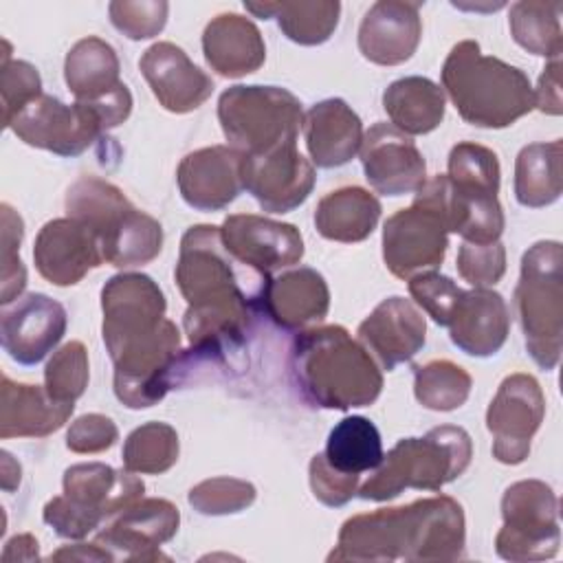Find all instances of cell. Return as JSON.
I'll list each match as a JSON object with an SVG mask.
<instances>
[{
  "mask_svg": "<svg viewBox=\"0 0 563 563\" xmlns=\"http://www.w3.org/2000/svg\"><path fill=\"white\" fill-rule=\"evenodd\" d=\"M101 336L114 365V396L130 409L165 398L189 363L180 332L165 317L158 284L143 273H119L101 288Z\"/></svg>",
  "mask_w": 563,
  "mask_h": 563,
  "instance_id": "obj_1",
  "label": "cell"
},
{
  "mask_svg": "<svg viewBox=\"0 0 563 563\" xmlns=\"http://www.w3.org/2000/svg\"><path fill=\"white\" fill-rule=\"evenodd\" d=\"M187 301L183 328L194 358H218L246 341L271 275L240 262L224 244L220 227L194 224L180 240L174 271Z\"/></svg>",
  "mask_w": 563,
  "mask_h": 563,
  "instance_id": "obj_2",
  "label": "cell"
},
{
  "mask_svg": "<svg viewBox=\"0 0 563 563\" xmlns=\"http://www.w3.org/2000/svg\"><path fill=\"white\" fill-rule=\"evenodd\" d=\"M466 521L449 495L378 508L343 521L328 561H457L464 556Z\"/></svg>",
  "mask_w": 563,
  "mask_h": 563,
  "instance_id": "obj_3",
  "label": "cell"
},
{
  "mask_svg": "<svg viewBox=\"0 0 563 563\" xmlns=\"http://www.w3.org/2000/svg\"><path fill=\"white\" fill-rule=\"evenodd\" d=\"M290 369L301 396L321 409L369 407L383 391L376 361L343 325L301 330L290 347Z\"/></svg>",
  "mask_w": 563,
  "mask_h": 563,
  "instance_id": "obj_4",
  "label": "cell"
},
{
  "mask_svg": "<svg viewBox=\"0 0 563 563\" xmlns=\"http://www.w3.org/2000/svg\"><path fill=\"white\" fill-rule=\"evenodd\" d=\"M440 77L460 117L475 128H508L534 110L530 77L499 57L484 55L475 40L451 48Z\"/></svg>",
  "mask_w": 563,
  "mask_h": 563,
  "instance_id": "obj_5",
  "label": "cell"
},
{
  "mask_svg": "<svg viewBox=\"0 0 563 563\" xmlns=\"http://www.w3.org/2000/svg\"><path fill=\"white\" fill-rule=\"evenodd\" d=\"M66 213L90 227L103 260L117 268L150 264L163 249V227L99 176H81L66 191Z\"/></svg>",
  "mask_w": 563,
  "mask_h": 563,
  "instance_id": "obj_6",
  "label": "cell"
},
{
  "mask_svg": "<svg viewBox=\"0 0 563 563\" xmlns=\"http://www.w3.org/2000/svg\"><path fill=\"white\" fill-rule=\"evenodd\" d=\"M473 442L466 429L440 424L422 438L398 440L374 475L358 486V497L365 501H389L405 488L440 490L457 479L471 464Z\"/></svg>",
  "mask_w": 563,
  "mask_h": 563,
  "instance_id": "obj_7",
  "label": "cell"
},
{
  "mask_svg": "<svg viewBox=\"0 0 563 563\" xmlns=\"http://www.w3.org/2000/svg\"><path fill=\"white\" fill-rule=\"evenodd\" d=\"M515 310L526 350L545 372L554 369L563 347V246L556 240L532 244L521 257Z\"/></svg>",
  "mask_w": 563,
  "mask_h": 563,
  "instance_id": "obj_8",
  "label": "cell"
},
{
  "mask_svg": "<svg viewBox=\"0 0 563 563\" xmlns=\"http://www.w3.org/2000/svg\"><path fill=\"white\" fill-rule=\"evenodd\" d=\"M218 121L233 150L244 156L297 145L303 123L299 99L279 86H231L218 99Z\"/></svg>",
  "mask_w": 563,
  "mask_h": 563,
  "instance_id": "obj_9",
  "label": "cell"
},
{
  "mask_svg": "<svg viewBox=\"0 0 563 563\" xmlns=\"http://www.w3.org/2000/svg\"><path fill=\"white\" fill-rule=\"evenodd\" d=\"M504 526L495 550L506 561H545L559 554V499L541 479H521L501 497Z\"/></svg>",
  "mask_w": 563,
  "mask_h": 563,
  "instance_id": "obj_10",
  "label": "cell"
},
{
  "mask_svg": "<svg viewBox=\"0 0 563 563\" xmlns=\"http://www.w3.org/2000/svg\"><path fill=\"white\" fill-rule=\"evenodd\" d=\"M9 130L31 147L66 158L84 154L106 132L92 106L79 101L68 106L44 92L11 119Z\"/></svg>",
  "mask_w": 563,
  "mask_h": 563,
  "instance_id": "obj_11",
  "label": "cell"
},
{
  "mask_svg": "<svg viewBox=\"0 0 563 563\" xmlns=\"http://www.w3.org/2000/svg\"><path fill=\"white\" fill-rule=\"evenodd\" d=\"M545 416V396L530 374H508L486 411V429L493 433V457L501 464H521L530 453L532 435Z\"/></svg>",
  "mask_w": 563,
  "mask_h": 563,
  "instance_id": "obj_12",
  "label": "cell"
},
{
  "mask_svg": "<svg viewBox=\"0 0 563 563\" xmlns=\"http://www.w3.org/2000/svg\"><path fill=\"white\" fill-rule=\"evenodd\" d=\"M119 73L117 51L97 35L75 42L64 59V79L73 97L79 103L95 106L117 125L132 112V95Z\"/></svg>",
  "mask_w": 563,
  "mask_h": 563,
  "instance_id": "obj_13",
  "label": "cell"
},
{
  "mask_svg": "<svg viewBox=\"0 0 563 563\" xmlns=\"http://www.w3.org/2000/svg\"><path fill=\"white\" fill-rule=\"evenodd\" d=\"M180 526V512L169 499L141 497L130 504L97 532L99 543L112 561H169L161 545L174 539Z\"/></svg>",
  "mask_w": 563,
  "mask_h": 563,
  "instance_id": "obj_14",
  "label": "cell"
},
{
  "mask_svg": "<svg viewBox=\"0 0 563 563\" xmlns=\"http://www.w3.org/2000/svg\"><path fill=\"white\" fill-rule=\"evenodd\" d=\"M446 246L449 233L442 220L418 202L396 211L383 224V260L398 279H411L418 273L438 268Z\"/></svg>",
  "mask_w": 563,
  "mask_h": 563,
  "instance_id": "obj_15",
  "label": "cell"
},
{
  "mask_svg": "<svg viewBox=\"0 0 563 563\" xmlns=\"http://www.w3.org/2000/svg\"><path fill=\"white\" fill-rule=\"evenodd\" d=\"M413 202L431 209L442 220L446 233H457L464 242L493 244L504 233L506 220L497 196L460 189L446 174L427 180L416 191Z\"/></svg>",
  "mask_w": 563,
  "mask_h": 563,
  "instance_id": "obj_16",
  "label": "cell"
},
{
  "mask_svg": "<svg viewBox=\"0 0 563 563\" xmlns=\"http://www.w3.org/2000/svg\"><path fill=\"white\" fill-rule=\"evenodd\" d=\"M314 180V165L299 154L297 145L257 156L242 154V187L268 213H288L303 205Z\"/></svg>",
  "mask_w": 563,
  "mask_h": 563,
  "instance_id": "obj_17",
  "label": "cell"
},
{
  "mask_svg": "<svg viewBox=\"0 0 563 563\" xmlns=\"http://www.w3.org/2000/svg\"><path fill=\"white\" fill-rule=\"evenodd\" d=\"M361 163L369 187L383 196L416 194L427 183V163L405 132L378 121L361 143Z\"/></svg>",
  "mask_w": 563,
  "mask_h": 563,
  "instance_id": "obj_18",
  "label": "cell"
},
{
  "mask_svg": "<svg viewBox=\"0 0 563 563\" xmlns=\"http://www.w3.org/2000/svg\"><path fill=\"white\" fill-rule=\"evenodd\" d=\"M68 325L66 308L44 292L18 297L0 314L4 352L20 365H37L62 341Z\"/></svg>",
  "mask_w": 563,
  "mask_h": 563,
  "instance_id": "obj_19",
  "label": "cell"
},
{
  "mask_svg": "<svg viewBox=\"0 0 563 563\" xmlns=\"http://www.w3.org/2000/svg\"><path fill=\"white\" fill-rule=\"evenodd\" d=\"M33 260L37 273L53 286H75L106 262L97 233L70 216L48 220L40 229Z\"/></svg>",
  "mask_w": 563,
  "mask_h": 563,
  "instance_id": "obj_20",
  "label": "cell"
},
{
  "mask_svg": "<svg viewBox=\"0 0 563 563\" xmlns=\"http://www.w3.org/2000/svg\"><path fill=\"white\" fill-rule=\"evenodd\" d=\"M222 240L244 264L271 275L273 271L299 264L303 238L290 222H277L255 213H231L224 218Z\"/></svg>",
  "mask_w": 563,
  "mask_h": 563,
  "instance_id": "obj_21",
  "label": "cell"
},
{
  "mask_svg": "<svg viewBox=\"0 0 563 563\" xmlns=\"http://www.w3.org/2000/svg\"><path fill=\"white\" fill-rule=\"evenodd\" d=\"M358 341L387 372L411 361L427 341V321L418 306L405 297L383 299L358 325Z\"/></svg>",
  "mask_w": 563,
  "mask_h": 563,
  "instance_id": "obj_22",
  "label": "cell"
},
{
  "mask_svg": "<svg viewBox=\"0 0 563 563\" xmlns=\"http://www.w3.org/2000/svg\"><path fill=\"white\" fill-rule=\"evenodd\" d=\"M176 183L183 200L198 211H220L229 207L242 187V154L231 145H211L187 154Z\"/></svg>",
  "mask_w": 563,
  "mask_h": 563,
  "instance_id": "obj_23",
  "label": "cell"
},
{
  "mask_svg": "<svg viewBox=\"0 0 563 563\" xmlns=\"http://www.w3.org/2000/svg\"><path fill=\"white\" fill-rule=\"evenodd\" d=\"M139 68L158 103L174 114L194 112L213 92L211 77L172 42L152 44L141 55Z\"/></svg>",
  "mask_w": 563,
  "mask_h": 563,
  "instance_id": "obj_24",
  "label": "cell"
},
{
  "mask_svg": "<svg viewBox=\"0 0 563 563\" xmlns=\"http://www.w3.org/2000/svg\"><path fill=\"white\" fill-rule=\"evenodd\" d=\"M64 497L81 510L97 528L139 501L145 493V484L136 473L123 468L117 471L103 462L73 464L64 471Z\"/></svg>",
  "mask_w": 563,
  "mask_h": 563,
  "instance_id": "obj_25",
  "label": "cell"
},
{
  "mask_svg": "<svg viewBox=\"0 0 563 563\" xmlns=\"http://www.w3.org/2000/svg\"><path fill=\"white\" fill-rule=\"evenodd\" d=\"M420 37V2L378 0L361 20L358 51L372 64L398 66L411 59Z\"/></svg>",
  "mask_w": 563,
  "mask_h": 563,
  "instance_id": "obj_26",
  "label": "cell"
},
{
  "mask_svg": "<svg viewBox=\"0 0 563 563\" xmlns=\"http://www.w3.org/2000/svg\"><path fill=\"white\" fill-rule=\"evenodd\" d=\"M510 332L506 299L490 288L462 290L449 323V336L468 356L497 354Z\"/></svg>",
  "mask_w": 563,
  "mask_h": 563,
  "instance_id": "obj_27",
  "label": "cell"
},
{
  "mask_svg": "<svg viewBox=\"0 0 563 563\" xmlns=\"http://www.w3.org/2000/svg\"><path fill=\"white\" fill-rule=\"evenodd\" d=\"M303 139L308 154L317 167L334 169L347 165L361 150V117L339 97L314 103L303 114Z\"/></svg>",
  "mask_w": 563,
  "mask_h": 563,
  "instance_id": "obj_28",
  "label": "cell"
},
{
  "mask_svg": "<svg viewBox=\"0 0 563 563\" xmlns=\"http://www.w3.org/2000/svg\"><path fill=\"white\" fill-rule=\"evenodd\" d=\"M262 310L284 330H303L328 314L330 288L321 273L299 266L279 277H271L264 290Z\"/></svg>",
  "mask_w": 563,
  "mask_h": 563,
  "instance_id": "obj_29",
  "label": "cell"
},
{
  "mask_svg": "<svg viewBox=\"0 0 563 563\" xmlns=\"http://www.w3.org/2000/svg\"><path fill=\"white\" fill-rule=\"evenodd\" d=\"M75 402L55 400L46 387L15 383L7 374L0 385V438H44L62 429Z\"/></svg>",
  "mask_w": 563,
  "mask_h": 563,
  "instance_id": "obj_30",
  "label": "cell"
},
{
  "mask_svg": "<svg viewBox=\"0 0 563 563\" xmlns=\"http://www.w3.org/2000/svg\"><path fill=\"white\" fill-rule=\"evenodd\" d=\"M202 53L211 70L238 79L264 64L266 44L255 22L240 13H220L205 26Z\"/></svg>",
  "mask_w": 563,
  "mask_h": 563,
  "instance_id": "obj_31",
  "label": "cell"
},
{
  "mask_svg": "<svg viewBox=\"0 0 563 563\" xmlns=\"http://www.w3.org/2000/svg\"><path fill=\"white\" fill-rule=\"evenodd\" d=\"M380 202L363 187H341L317 202L314 227L332 242L354 244L372 235L380 218Z\"/></svg>",
  "mask_w": 563,
  "mask_h": 563,
  "instance_id": "obj_32",
  "label": "cell"
},
{
  "mask_svg": "<svg viewBox=\"0 0 563 563\" xmlns=\"http://www.w3.org/2000/svg\"><path fill=\"white\" fill-rule=\"evenodd\" d=\"M383 108L394 128L407 136L433 132L446 110L444 90L429 77L409 75L391 81L383 92Z\"/></svg>",
  "mask_w": 563,
  "mask_h": 563,
  "instance_id": "obj_33",
  "label": "cell"
},
{
  "mask_svg": "<svg viewBox=\"0 0 563 563\" xmlns=\"http://www.w3.org/2000/svg\"><path fill=\"white\" fill-rule=\"evenodd\" d=\"M563 141L530 143L515 161V198L521 207L541 209L561 198L563 189Z\"/></svg>",
  "mask_w": 563,
  "mask_h": 563,
  "instance_id": "obj_34",
  "label": "cell"
},
{
  "mask_svg": "<svg viewBox=\"0 0 563 563\" xmlns=\"http://www.w3.org/2000/svg\"><path fill=\"white\" fill-rule=\"evenodd\" d=\"M244 9L262 20L275 18L279 31L290 42L301 46H317L328 42L341 15V2L336 0L244 2Z\"/></svg>",
  "mask_w": 563,
  "mask_h": 563,
  "instance_id": "obj_35",
  "label": "cell"
},
{
  "mask_svg": "<svg viewBox=\"0 0 563 563\" xmlns=\"http://www.w3.org/2000/svg\"><path fill=\"white\" fill-rule=\"evenodd\" d=\"M328 464L345 475H363L383 462V440L376 424L365 416H345L339 420L323 451Z\"/></svg>",
  "mask_w": 563,
  "mask_h": 563,
  "instance_id": "obj_36",
  "label": "cell"
},
{
  "mask_svg": "<svg viewBox=\"0 0 563 563\" xmlns=\"http://www.w3.org/2000/svg\"><path fill=\"white\" fill-rule=\"evenodd\" d=\"M561 2L519 0L510 7L508 24L512 40L532 55L556 59L563 53Z\"/></svg>",
  "mask_w": 563,
  "mask_h": 563,
  "instance_id": "obj_37",
  "label": "cell"
},
{
  "mask_svg": "<svg viewBox=\"0 0 563 563\" xmlns=\"http://www.w3.org/2000/svg\"><path fill=\"white\" fill-rule=\"evenodd\" d=\"M178 433L167 422H145L136 427L123 442V468L141 475H161L178 460Z\"/></svg>",
  "mask_w": 563,
  "mask_h": 563,
  "instance_id": "obj_38",
  "label": "cell"
},
{
  "mask_svg": "<svg viewBox=\"0 0 563 563\" xmlns=\"http://www.w3.org/2000/svg\"><path fill=\"white\" fill-rule=\"evenodd\" d=\"M471 387V374L449 358L413 365V394L427 409L453 411L466 402Z\"/></svg>",
  "mask_w": 563,
  "mask_h": 563,
  "instance_id": "obj_39",
  "label": "cell"
},
{
  "mask_svg": "<svg viewBox=\"0 0 563 563\" xmlns=\"http://www.w3.org/2000/svg\"><path fill=\"white\" fill-rule=\"evenodd\" d=\"M449 180L468 191L495 194L499 191V161L497 154L479 143L462 141L449 152Z\"/></svg>",
  "mask_w": 563,
  "mask_h": 563,
  "instance_id": "obj_40",
  "label": "cell"
},
{
  "mask_svg": "<svg viewBox=\"0 0 563 563\" xmlns=\"http://www.w3.org/2000/svg\"><path fill=\"white\" fill-rule=\"evenodd\" d=\"M88 350L81 341H68L46 363L44 387L59 402H75L84 396L90 378Z\"/></svg>",
  "mask_w": 563,
  "mask_h": 563,
  "instance_id": "obj_41",
  "label": "cell"
},
{
  "mask_svg": "<svg viewBox=\"0 0 563 563\" xmlns=\"http://www.w3.org/2000/svg\"><path fill=\"white\" fill-rule=\"evenodd\" d=\"M255 497H257V490L246 479L211 477L196 484L189 490L187 501L200 515L220 517V515H235L246 510L255 501Z\"/></svg>",
  "mask_w": 563,
  "mask_h": 563,
  "instance_id": "obj_42",
  "label": "cell"
},
{
  "mask_svg": "<svg viewBox=\"0 0 563 563\" xmlns=\"http://www.w3.org/2000/svg\"><path fill=\"white\" fill-rule=\"evenodd\" d=\"M2 66H0V92H2V125L9 128L11 119L42 95V79L33 64L24 59H11V46L2 40Z\"/></svg>",
  "mask_w": 563,
  "mask_h": 563,
  "instance_id": "obj_43",
  "label": "cell"
},
{
  "mask_svg": "<svg viewBox=\"0 0 563 563\" xmlns=\"http://www.w3.org/2000/svg\"><path fill=\"white\" fill-rule=\"evenodd\" d=\"M169 4L165 0H114L108 4L112 26L130 40H150L165 29Z\"/></svg>",
  "mask_w": 563,
  "mask_h": 563,
  "instance_id": "obj_44",
  "label": "cell"
},
{
  "mask_svg": "<svg viewBox=\"0 0 563 563\" xmlns=\"http://www.w3.org/2000/svg\"><path fill=\"white\" fill-rule=\"evenodd\" d=\"M2 209V286L0 303L7 306L18 299L26 286V268L20 260V242L24 235V222L20 213L7 202Z\"/></svg>",
  "mask_w": 563,
  "mask_h": 563,
  "instance_id": "obj_45",
  "label": "cell"
},
{
  "mask_svg": "<svg viewBox=\"0 0 563 563\" xmlns=\"http://www.w3.org/2000/svg\"><path fill=\"white\" fill-rule=\"evenodd\" d=\"M409 282V295L413 301L438 323L449 328L453 310L462 297V288L446 275L435 271L418 273Z\"/></svg>",
  "mask_w": 563,
  "mask_h": 563,
  "instance_id": "obj_46",
  "label": "cell"
},
{
  "mask_svg": "<svg viewBox=\"0 0 563 563\" xmlns=\"http://www.w3.org/2000/svg\"><path fill=\"white\" fill-rule=\"evenodd\" d=\"M457 273L473 288L495 286L506 273V249L501 242L471 244L462 242L457 251Z\"/></svg>",
  "mask_w": 563,
  "mask_h": 563,
  "instance_id": "obj_47",
  "label": "cell"
},
{
  "mask_svg": "<svg viewBox=\"0 0 563 563\" xmlns=\"http://www.w3.org/2000/svg\"><path fill=\"white\" fill-rule=\"evenodd\" d=\"M308 479H310L314 499H319L323 506H330V508L345 506L358 493V486H361L358 475H345L332 468L323 451L312 455L308 466Z\"/></svg>",
  "mask_w": 563,
  "mask_h": 563,
  "instance_id": "obj_48",
  "label": "cell"
},
{
  "mask_svg": "<svg viewBox=\"0 0 563 563\" xmlns=\"http://www.w3.org/2000/svg\"><path fill=\"white\" fill-rule=\"evenodd\" d=\"M119 440V429L103 413H84L70 422L66 446L73 453H101Z\"/></svg>",
  "mask_w": 563,
  "mask_h": 563,
  "instance_id": "obj_49",
  "label": "cell"
},
{
  "mask_svg": "<svg viewBox=\"0 0 563 563\" xmlns=\"http://www.w3.org/2000/svg\"><path fill=\"white\" fill-rule=\"evenodd\" d=\"M534 108L545 114L559 117L563 112V97H561V57L550 59L539 77L537 88H532Z\"/></svg>",
  "mask_w": 563,
  "mask_h": 563,
  "instance_id": "obj_50",
  "label": "cell"
},
{
  "mask_svg": "<svg viewBox=\"0 0 563 563\" xmlns=\"http://www.w3.org/2000/svg\"><path fill=\"white\" fill-rule=\"evenodd\" d=\"M37 539L33 534H15L13 539H9L4 543V550H2V561L9 563V561H37L40 559V548H37Z\"/></svg>",
  "mask_w": 563,
  "mask_h": 563,
  "instance_id": "obj_51",
  "label": "cell"
},
{
  "mask_svg": "<svg viewBox=\"0 0 563 563\" xmlns=\"http://www.w3.org/2000/svg\"><path fill=\"white\" fill-rule=\"evenodd\" d=\"M51 561H112V556L99 543H75L53 552Z\"/></svg>",
  "mask_w": 563,
  "mask_h": 563,
  "instance_id": "obj_52",
  "label": "cell"
},
{
  "mask_svg": "<svg viewBox=\"0 0 563 563\" xmlns=\"http://www.w3.org/2000/svg\"><path fill=\"white\" fill-rule=\"evenodd\" d=\"M0 457H2V475H0L2 488H4L7 493H13V490L20 486V477H22L20 462L13 460V455H11L9 451H2Z\"/></svg>",
  "mask_w": 563,
  "mask_h": 563,
  "instance_id": "obj_53",
  "label": "cell"
}]
</instances>
